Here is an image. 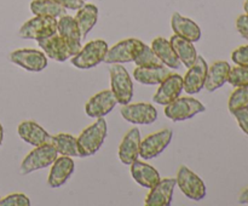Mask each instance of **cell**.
Listing matches in <instances>:
<instances>
[{"label":"cell","mask_w":248,"mask_h":206,"mask_svg":"<svg viewBox=\"0 0 248 206\" xmlns=\"http://www.w3.org/2000/svg\"><path fill=\"white\" fill-rule=\"evenodd\" d=\"M177 184L181 188L182 193L190 200L200 201L206 196V186L201 177L189 167L182 165L177 172Z\"/></svg>","instance_id":"cell-8"},{"label":"cell","mask_w":248,"mask_h":206,"mask_svg":"<svg viewBox=\"0 0 248 206\" xmlns=\"http://www.w3.org/2000/svg\"><path fill=\"white\" fill-rule=\"evenodd\" d=\"M108 44L107 41L97 39L87 43L79 52L72 58V64L79 69H90L99 63L103 62L106 53L108 51Z\"/></svg>","instance_id":"cell-3"},{"label":"cell","mask_w":248,"mask_h":206,"mask_svg":"<svg viewBox=\"0 0 248 206\" xmlns=\"http://www.w3.org/2000/svg\"><path fill=\"white\" fill-rule=\"evenodd\" d=\"M232 115H234L235 119H236L240 128H241V130L248 136V108L239 109V111H234Z\"/></svg>","instance_id":"cell-35"},{"label":"cell","mask_w":248,"mask_h":206,"mask_svg":"<svg viewBox=\"0 0 248 206\" xmlns=\"http://www.w3.org/2000/svg\"><path fill=\"white\" fill-rule=\"evenodd\" d=\"M58 158V152L51 143H45L43 145L35 147L22 161L19 166V174H28L38 170L45 169L53 164Z\"/></svg>","instance_id":"cell-2"},{"label":"cell","mask_w":248,"mask_h":206,"mask_svg":"<svg viewBox=\"0 0 248 206\" xmlns=\"http://www.w3.org/2000/svg\"><path fill=\"white\" fill-rule=\"evenodd\" d=\"M137 65L140 67H152V65H161L164 63L159 60L155 52L153 51L152 46L145 45L143 46L142 51L140 52V55L136 57V60L133 61Z\"/></svg>","instance_id":"cell-31"},{"label":"cell","mask_w":248,"mask_h":206,"mask_svg":"<svg viewBox=\"0 0 248 206\" xmlns=\"http://www.w3.org/2000/svg\"><path fill=\"white\" fill-rule=\"evenodd\" d=\"M170 43H171L172 48H173L174 52H176L181 63H183L186 68H190L196 61V57H198V52H196V48L193 45V43L177 35V34L171 36Z\"/></svg>","instance_id":"cell-26"},{"label":"cell","mask_w":248,"mask_h":206,"mask_svg":"<svg viewBox=\"0 0 248 206\" xmlns=\"http://www.w3.org/2000/svg\"><path fill=\"white\" fill-rule=\"evenodd\" d=\"M31 200L27 195L21 193L10 194L5 198H0V206H29Z\"/></svg>","instance_id":"cell-33"},{"label":"cell","mask_w":248,"mask_h":206,"mask_svg":"<svg viewBox=\"0 0 248 206\" xmlns=\"http://www.w3.org/2000/svg\"><path fill=\"white\" fill-rule=\"evenodd\" d=\"M206 107L198 99L193 97H178L171 103L165 107V115L170 120L178 123V121L188 120L194 118L198 114L203 113Z\"/></svg>","instance_id":"cell-4"},{"label":"cell","mask_w":248,"mask_h":206,"mask_svg":"<svg viewBox=\"0 0 248 206\" xmlns=\"http://www.w3.org/2000/svg\"><path fill=\"white\" fill-rule=\"evenodd\" d=\"M10 61L29 72H41L47 67V58L45 53L33 48H19L12 51L10 53Z\"/></svg>","instance_id":"cell-11"},{"label":"cell","mask_w":248,"mask_h":206,"mask_svg":"<svg viewBox=\"0 0 248 206\" xmlns=\"http://www.w3.org/2000/svg\"><path fill=\"white\" fill-rule=\"evenodd\" d=\"M239 203L242 205H248V188H245L239 195Z\"/></svg>","instance_id":"cell-38"},{"label":"cell","mask_w":248,"mask_h":206,"mask_svg":"<svg viewBox=\"0 0 248 206\" xmlns=\"http://www.w3.org/2000/svg\"><path fill=\"white\" fill-rule=\"evenodd\" d=\"M53 1L68 10H79L85 4V0H53Z\"/></svg>","instance_id":"cell-37"},{"label":"cell","mask_w":248,"mask_h":206,"mask_svg":"<svg viewBox=\"0 0 248 206\" xmlns=\"http://www.w3.org/2000/svg\"><path fill=\"white\" fill-rule=\"evenodd\" d=\"M2 140H4V128H2L1 123H0V145H1Z\"/></svg>","instance_id":"cell-39"},{"label":"cell","mask_w":248,"mask_h":206,"mask_svg":"<svg viewBox=\"0 0 248 206\" xmlns=\"http://www.w3.org/2000/svg\"><path fill=\"white\" fill-rule=\"evenodd\" d=\"M236 29L242 38L248 40V16L246 14L240 15L236 19Z\"/></svg>","instance_id":"cell-36"},{"label":"cell","mask_w":248,"mask_h":206,"mask_svg":"<svg viewBox=\"0 0 248 206\" xmlns=\"http://www.w3.org/2000/svg\"><path fill=\"white\" fill-rule=\"evenodd\" d=\"M170 74H172L171 68L165 64L152 65V67H140L137 65L133 70V78L143 85L161 84Z\"/></svg>","instance_id":"cell-23"},{"label":"cell","mask_w":248,"mask_h":206,"mask_svg":"<svg viewBox=\"0 0 248 206\" xmlns=\"http://www.w3.org/2000/svg\"><path fill=\"white\" fill-rule=\"evenodd\" d=\"M74 170L75 164L72 158L65 157V155L57 158L53 161L50 174H48V186L51 188H60V187H62L69 179V177L72 176Z\"/></svg>","instance_id":"cell-17"},{"label":"cell","mask_w":248,"mask_h":206,"mask_svg":"<svg viewBox=\"0 0 248 206\" xmlns=\"http://www.w3.org/2000/svg\"><path fill=\"white\" fill-rule=\"evenodd\" d=\"M183 78V90L186 94H198L205 87L208 64L202 56H198L196 61Z\"/></svg>","instance_id":"cell-12"},{"label":"cell","mask_w":248,"mask_h":206,"mask_svg":"<svg viewBox=\"0 0 248 206\" xmlns=\"http://www.w3.org/2000/svg\"><path fill=\"white\" fill-rule=\"evenodd\" d=\"M244 9H245V12H246V15L248 16V0H245Z\"/></svg>","instance_id":"cell-40"},{"label":"cell","mask_w":248,"mask_h":206,"mask_svg":"<svg viewBox=\"0 0 248 206\" xmlns=\"http://www.w3.org/2000/svg\"><path fill=\"white\" fill-rule=\"evenodd\" d=\"M232 67L225 61H217L207 70L205 87L208 92H215L228 82V77Z\"/></svg>","instance_id":"cell-24"},{"label":"cell","mask_w":248,"mask_h":206,"mask_svg":"<svg viewBox=\"0 0 248 206\" xmlns=\"http://www.w3.org/2000/svg\"><path fill=\"white\" fill-rule=\"evenodd\" d=\"M144 43L138 39H125L119 41L113 48H108L103 62L107 64L133 62L142 51Z\"/></svg>","instance_id":"cell-7"},{"label":"cell","mask_w":248,"mask_h":206,"mask_svg":"<svg viewBox=\"0 0 248 206\" xmlns=\"http://www.w3.org/2000/svg\"><path fill=\"white\" fill-rule=\"evenodd\" d=\"M131 176L132 178L137 182L140 186L144 187V188L152 189L153 187L156 186L159 181L161 179L160 174L155 167L152 165L147 164L143 161H133L131 164Z\"/></svg>","instance_id":"cell-21"},{"label":"cell","mask_w":248,"mask_h":206,"mask_svg":"<svg viewBox=\"0 0 248 206\" xmlns=\"http://www.w3.org/2000/svg\"><path fill=\"white\" fill-rule=\"evenodd\" d=\"M120 113L125 120L136 125H149L157 119L156 108L147 102L123 104Z\"/></svg>","instance_id":"cell-10"},{"label":"cell","mask_w":248,"mask_h":206,"mask_svg":"<svg viewBox=\"0 0 248 206\" xmlns=\"http://www.w3.org/2000/svg\"><path fill=\"white\" fill-rule=\"evenodd\" d=\"M74 18L79 28L80 35L81 38H85L96 26L97 19H98V9L93 4H84V6L78 10Z\"/></svg>","instance_id":"cell-27"},{"label":"cell","mask_w":248,"mask_h":206,"mask_svg":"<svg viewBox=\"0 0 248 206\" xmlns=\"http://www.w3.org/2000/svg\"><path fill=\"white\" fill-rule=\"evenodd\" d=\"M176 178L160 179L159 183L152 188L144 201L145 206H170L173 198Z\"/></svg>","instance_id":"cell-16"},{"label":"cell","mask_w":248,"mask_h":206,"mask_svg":"<svg viewBox=\"0 0 248 206\" xmlns=\"http://www.w3.org/2000/svg\"><path fill=\"white\" fill-rule=\"evenodd\" d=\"M17 133L24 142L29 143L34 147L50 143L51 141L50 133L33 120L22 121L17 127Z\"/></svg>","instance_id":"cell-18"},{"label":"cell","mask_w":248,"mask_h":206,"mask_svg":"<svg viewBox=\"0 0 248 206\" xmlns=\"http://www.w3.org/2000/svg\"><path fill=\"white\" fill-rule=\"evenodd\" d=\"M57 18L51 16H35L23 23L19 28L18 35L22 39H39L47 38L57 33Z\"/></svg>","instance_id":"cell-6"},{"label":"cell","mask_w":248,"mask_h":206,"mask_svg":"<svg viewBox=\"0 0 248 206\" xmlns=\"http://www.w3.org/2000/svg\"><path fill=\"white\" fill-rule=\"evenodd\" d=\"M31 11L35 16H51L55 18L67 15V9L53 0H33L31 2Z\"/></svg>","instance_id":"cell-29"},{"label":"cell","mask_w":248,"mask_h":206,"mask_svg":"<svg viewBox=\"0 0 248 206\" xmlns=\"http://www.w3.org/2000/svg\"><path fill=\"white\" fill-rule=\"evenodd\" d=\"M228 82L234 87L247 86L248 85V67L236 65L232 68L228 77Z\"/></svg>","instance_id":"cell-32"},{"label":"cell","mask_w":248,"mask_h":206,"mask_svg":"<svg viewBox=\"0 0 248 206\" xmlns=\"http://www.w3.org/2000/svg\"><path fill=\"white\" fill-rule=\"evenodd\" d=\"M140 133L137 127H133L125 135L119 145V159L123 164L131 165L140 157Z\"/></svg>","instance_id":"cell-19"},{"label":"cell","mask_w":248,"mask_h":206,"mask_svg":"<svg viewBox=\"0 0 248 206\" xmlns=\"http://www.w3.org/2000/svg\"><path fill=\"white\" fill-rule=\"evenodd\" d=\"M171 27L174 34L191 41V43H196L201 39L200 27L190 18L182 16L178 12H174L172 15Z\"/></svg>","instance_id":"cell-22"},{"label":"cell","mask_w":248,"mask_h":206,"mask_svg":"<svg viewBox=\"0 0 248 206\" xmlns=\"http://www.w3.org/2000/svg\"><path fill=\"white\" fill-rule=\"evenodd\" d=\"M116 104L118 101L111 90H104L87 101V103L85 104V113L90 118H104L115 108Z\"/></svg>","instance_id":"cell-13"},{"label":"cell","mask_w":248,"mask_h":206,"mask_svg":"<svg viewBox=\"0 0 248 206\" xmlns=\"http://www.w3.org/2000/svg\"><path fill=\"white\" fill-rule=\"evenodd\" d=\"M51 144L56 148L60 154L65 157H80L79 147H78L77 138L69 133H57L55 136H51Z\"/></svg>","instance_id":"cell-28"},{"label":"cell","mask_w":248,"mask_h":206,"mask_svg":"<svg viewBox=\"0 0 248 206\" xmlns=\"http://www.w3.org/2000/svg\"><path fill=\"white\" fill-rule=\"evenodd\" d=\"M152 48L159 60L164 63L166 67L172 69H178L181 67V61L177 57L171 43L162 36H157L152 41Z\"/></svg>","instance_id":"cell-25"},{"label":"cell","mask_w":248,"mask_h":206,"mask_svg":"<svg viewBox=\"0 0 248 206\" xmlns=\"http://www.w3.org/2000/svg\"><path fill=\"white\" fill-rule=\"evenodd\" d=\"M108 127L104 118H98L96 123L90 125L77 138L80 157H91L99 150L107 137Z\"/></svg>","instance_id":"cell-1"},{"label":"cell","mask_w":248,"mask_h":206,"mask_svg":"<svg viewBox=\"0 0 248 206\" xmlns=\"http://www.w3.org/2000/svg\"><path fill=\"white\" fill-rule=\"evenodd\" d=\"M228 108L232 114L239 109L248 108V85L236 87L232 91L228 101Z\"/></svg>","instance_id":"cell-30"},{"label":"cell","mask_w":248,"mask_h":206,"mask_svg":"<svg viewBox=\"0 0 248 206\" xmlns=\"http://www.w3.org/2000/svg\"><path fill=\"white\" fill-rule=\"evenodd\" d=\"M36 41H38V45L40 46V48L47 57L58 61V62H64L68 58L74 56L67 41L57 33L47 36V38L39 39Z\"/></svg>","instance_id":"cell-14"},{"label":"cell","mask_w":248,"mask_h":206,"mask_svg":"<svg viewBox=\"0 0 248 206\" xmlns=\"http://www.w3.org/2000/svg\"><path fill=\"white\" fill-rule=\"evenodd\" d=\"M232 60L235 64L248 67V45L240 46L236 50L232 51Z\"/></svg>","instance_id":"cell-34"},{"label":"cell","mask_w":248,"mask_h":206,"mask_svg":"<svg viewBox=\"0 0 248 206\" xmlns=\"http://www.w3.org/2000/svg\"><path fill=\"white\" fill-rule=\"evenodd\" d=\"M182 91H183V78L179 74L172 73L160 84L156 94L153 96V101L154 103L166 106L178 98Z\"/></svg>","instance_id":"cell-15"},{"label":"cell","mask_w":248,"mask_h":206,"mask_svg":"<svg viewBox=\"0 0 248 206\" xmlns=\"http://www.w3.org/2000/svg\"><path fill=\"white\" fill-rule=\"evenodd\" d=\"M110 86L111 92L115 96L118 103H130L133 96V82L130 74L120 63L111 64L110 67Z\"/></svg>","instance_id":"cell-5"},{"label":"cell","mask_w":248,"mask_h":206,"mask_svg":"<svg viewBox=\"0 0 248 206\" xmlns=\"http://www.w3.org/2000/svg\"><path fill=\"white\" fill-rule=\"evenodd\" d=\"M57 33L67 41L74 56L77 55L81 48V35L74 17L68 15L60 17L57 23Z\"/></svg>","instance_id":"cell-20"},{"label":"cell","mask_w":248,"mask_h":206,"mask_svg":"<svg viewBox=\"0 0 248 206\" xmlns=\"http://www.w3.org/2000/svg\"><path fill=\"white\" fill-rule=\"evenodd\" d=\"M172 137H173V131L171 128H164V130L147 136L144 140L140 141V157H142L144 160L159 157L169 147Z\"/></svg>","instance_id":"cell-9"}]
</instances>
